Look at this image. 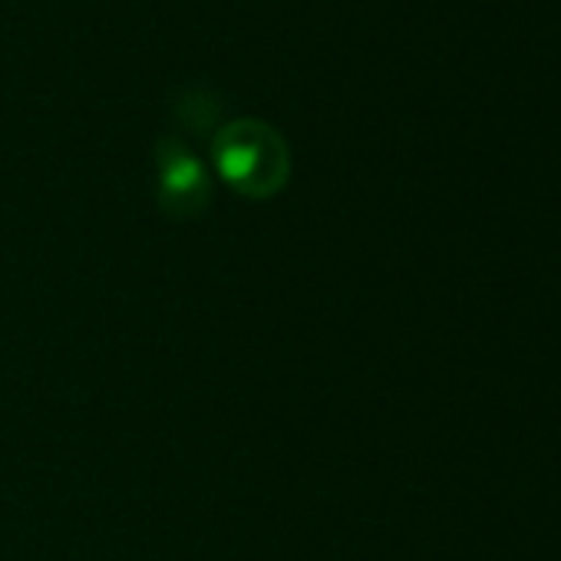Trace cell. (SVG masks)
<instances>
[{"label":"cell","instance_id":"6da1fadb","mask_svg":"<svg viewBox=\"0 0 561 561\" xmlns=\"http://www.w3.org/2000/svg\"><path fill=\"white\" fill-rule=\"evenodd\" d=\"M218 175L248 198H271L291 179V149L271 123L241 116L221 123L211 139Z\"/></svg>","mask_w":561,"mask_h":561},{"label":"cell","instance_id":"7a4b0ae2","mask_svg":"<svg viewBox=\"0 0 561 561\" xmlns=\"http://www.w3.org/2000/svg\"><path fill=\"white\" fill-rule=\"evenodd\" d=\"M156 198L169 218H195L211 202L208 169L179 136L156 142Z\"/></svg>","mask_w":561,"mask_h":561},{"label":"cell","instance_id":"3957f363","mask_svg":"<svg viewBox=\"0 0 561 561\" xmlns=\"http://www.w3.org/2000/svg\"><path fill=\"white\" fill-rule=\"evenodd\" d=\"M175 116L195 133H208V126H215V119L221 116V100L208 90H185L175 100Z\"/></svg>","mask_w":561,"mask_h":561}]
</instances>
